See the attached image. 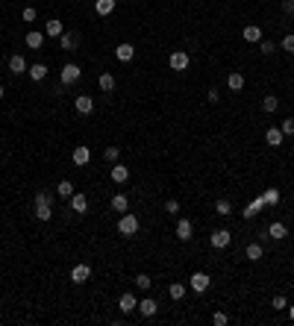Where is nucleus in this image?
<instances>
[{
	"instance_id": "f257e3e1",
	"label": "nucleus",
	"mask_w": 294,
	"mask_h": 326,
	"mask_svg": "<svg viewBox=\"0 0 294 326\" xmlns=\"http://www.w3.org/2000/svg\"><path fill=\"white\" fill-rule=\"evenodd\" d=\"M138 226H141V224H138V218H135V215H127V212H124V215L118 218V232H121L124 238L138 235Z\"/></svg>"
},
{
	"instance_id": "f03ea898",
	"label": "nucleus",
	"mask_w": 294,
	"mask_h": 326,
	"mask_svg": "<svg viewBox=\"0 0 294 326\" xmlns=\"http://www.w3.org/2000/svg\"><path fill=\"white\" fill-rule=\"evenodd\" d=\"M188 285H191V291H194V294H203V291H209L212 279H209V274L194 271V274H191V279H188Z\"/></svg>"
},
{
	"instance_id": "7ed1b4c3",
	"label": "nucleus",
	"mask_w": 294,
	"mask_h": 326,
	"mask_svg": "<svg viewBox=\"0 0 294 326\" xmlns=\"http://www.w3.org/2000/svg\"><path fill=\"white\" fill-rule=\"evenodd\" d=\"M168 65H171V71H186V68L191 65V56H188L186 50H174V53L168 56Z\"/></svg>"
},
{
	"instance_id": "20e7f679",
	"label": "nucleus",
	"mask_w": 294,
	"mask_h": 326,
	"mask_svg": "<svg viewBox=\"0 0 294 326\" xmlns=\"http://www.w3.org/2000/svg\"><path fill=\"white\" fill-rule=\"evenodd\" d=\"M88 279H91V268H88L85 262H80V265L71 268V282H74V285H85Z\"/></svg>"
},
{
	"instance_id": "39448f33",
	"label": "nucleus",
	"mask_w": 294,
	"mask_h": 326,
	"mask_svg": "<svg viewBox=\"0 0 294 326\" xmlns=\"http://www.w3.org/2000/svg\"><path fill=\"white\" fill-rule=\"evenodd\" d=\"M80 76H82V71H80V65H74V62H68V65L62 68V74H59L62 85H74V82H77Z\"/></svg>"
},
{
	"instance_id": "423d86ee",
	"label": "nucleus",
	"mask_w": 294,
	"mask_h": 326,
	"mask_svg": "<svg viewBox=\"0 0 294 326\" xmlns=\"http://www.w3.org/2000/svg\"><path fill=\"white\" fill-rule=\"evenodd\" d=\"M230 241H233V232H230V229H215V232L209 235V244H212L215 250H224V247H230Z\"/></svg>"
},
{
	"instance_id": "0eeeda50",
	"label": "nucleus",
	"mask_w": 294,
	"mask_h": 326,
	"mask_svg": "<svg viewBox=\"0 0 294 326\" xmlns=\"http://www.w3.org/2000/svg\"><path fill=\"white\" fill-rule=\"evenodd\" d=\"M174 235H177L180 241H188V238L194 235V224H191L188 218H180V221H177V229H174Z\"/></svg>"
},
{
	"instance_id": "6e6552de",
	"label": "nucleus",
	"mask_w": 294,
	"mask_h": 326,
	"mask_svg": "<svg viewBox=\"0 0 294 326\" xmlns=\"http://www.w3.org/2000/svg\"><path fill=\"white\" fill-rule=\"evenodd\" d=\"M283 141H286V135H283L280 126H268L265 129V144L268 147H283Z\"/></svg>"
},
{
	"instance_id": "1a4fd4ad",
	"label": "nucleus",
	"mask_w": 294,
	"mask_h": 326,
	"mask_svg": "<svg viewBox=\"0 0 294 326\" xmlns=\"http://www.w3.org/2000/svg\"><path fill=\"white\" fill-rule=\"evenodd\" d=\"M71 159H74V165H77V168H85V165L91 162V150H88L85 144H80V147H74Z\"/></svg>"
},
{
	"instance_id": "9d476101",
	"label": "nucleus",
	"mask_w": 294,
	"mask_h": 326,
	"mask_svg": "<svg viewBox=\"0 0 294 326\" xmlns=\"http://www.w3.org/2000/svg\"><path fill=\"white\" fill-rule=\"evenodd\" d=\"M71 212H77V215H85V212H88V197H85L82 191H74V194H71Z\"/></svg>"
},
{
	"instance_id": "9b49d317",
	"label": "nucleus",
	"mask_w": 294,
	"mask_h": 326,
	"mask_svg": "<svg viewBox=\"0 0 294 326\" xmlns=\"http://www.w3.org/2000/svg\"><path fill=\"white\" fill-rule=\"evenodd\" d=\"M74 109H77L80 115H91V112H94V100H91L88 94H77V100H74Z\"/></svg>"
},
{
	"instance_id": "f8f14e48",
	"label": "nucleus",
	"mask_w": 294,
	"mask_h": 326,
	"mask_svg": "<svg viewBox=\"0 0 294 326\" xmlns=\"http://www.w3.org/2000/svg\"><path fill=\"white\" fill-rule=\"evenodd\" d=\"M118 309H121L124 315H130V312H135V309H138V300H135L130 291H124V294H121V300H118Z\"/></svg>"
},
{
	"instance_id": "ddd939ff",
	"label": "nucleus",
	"mask_w": 294,
	"mask_h": 326,
	"mask_svg": "<svg viewBox=\"0 0 294 326\" xmlns=\"http://www.w3.org/2000/svg\"><path fill=\"white\" fill-rule=\"evenodd\" d=\"M133 56H135V47H133V44L124 41V44L115 47V59H118V62H133Z\"/></svg>"
},
{
	"instance_id": "4468645a",
	"label": "nucleus",
	"mask_w": 294,
	"mask_h": 326,
	"mask_svg": "<svg viewBox=\"0 0 294 326\" xmlns=\"http://www.w3.org/2000/svg\"><path fill=\"white\" fill-rule=\"evenodd\" d=\"M9 71H12L15 76H21V74H27V59H24L21 53H15V56H9Z\"/></svg>"
},
{
	"instance_id": "2eb2a0df",
	"label": "nucleus",
	"mask_w": 294,
	"mask_h": 326,
	"mask_svg": "<svg viewBox=\"0 0 294 326\" xmlns=\"http://www.w3.org/2000/svg\"><path fill=\"white\" fill-rule=\"evenodd\" d=\"M65 32V26H62V21L59 18H50L47 24H44V35H50V38H59Z\"/></svg>"
},
{
	"instance_id": "dca6fc26",
	"label": "nucleus",
	"mask_w": 294,
	"mask_h": 326,
	"mask_svg": "<svg viewBox=\"0 0 294 326\" xmlns=\"http://www.w3.org/2000/svg\"><path fill=\"white\" fill-rule=\"evenodd\" d=\"M241 38H244V41H262V26H259V24H247V26L241 29Z\"/></svg>"
},
{
	"instance_id": "f3484780",
	"label": "nucleus",
	"mask_w": 294,
	"mask_h": 326,
	"mask_svg": "<svg viewBox=\"0 0 294 326\" xmlns=\"http://www.w3.org/2000/svg\"><path fill=\"white\" fill-rule=\"evenodd\" d=\"M32 212H35V218H38L41 224L53 221V206H50V203H35V209H32Z\"/></svg>"
},
{
	"instance_id": "a211bd4d",
	"label": "nucleus",
	"mask_w": 294,
	"mask_h": 326,
	"mask_svg": "<svg viewBox=\"0 0 294 326\" xmlns=\"http://www.w3.org/2000/svg\"><path fill=\"white\" fill-rule=\"evenodd\" d=\"M268 235H271V238H274V241H283V238H286V235H289V226H286V224H283V221H274V224H271V226H268Z\"/></svg>"
},
{
	"instance_id": "6ab92c4d",
	"label": "nucleus",
	"mask_w": 294,
	"mask_h": 326,
	"mask_svg": "<svg viewBox=\"0 0 294 326\" xmlns=\"http://www.w3.org/2000/svg\"><path fill=\"white\" fill-rule=\"evenodd\" d=\"M97 85H100V91H106V94H109V91H115V85H118V82H115V76H112L109 71H103V74L97 76Z\"/></svg>"
},
{
	"instance_id": "aec40b11",
	"label": "nucleus",
	"mask_w": 294,
	"mask_h": 326,
	"mask_svg": "<svg viewBox=\"0 0 294 326\" xmlns=\"http://www.w3.org/2000/svg\"><path fill=\"white\" fill-rule=\"evenodd\" d=\"M127 179H130V168H127V165H112V182L124 185Z\"/></svg>"
},
{
	"instance_id": "412c9836",
	"label": "nucleus",
	"mask_w": 294,
	"mask_h": 326,
	"mask_svg": "<svg viewBox=\"0 0 294 326\" xmlns=\"http://www.w3.org/2000/svg\"><path fill=\"white\" fill-rule=\"evenodd\" d=\"M138 312H141L144 318H153V315L159 312V303H156V300H150V297H144V300L138 303Z\"/></svg>"
},
{
	"instance_id": "4be33fe9",
	"label": "nucleus",
	"mask_w": 294,
	"mask_h": 326,
	"mask_svg": "<svg viewBox=\"0 0 294 326\" xmlns=\"http://www.w3.org/2000/svg\"><path fill=\"white\" fill-rule=\"evenodd\" d=\"M115 3H118V0H94V12H97L100 18H106V15L115 12Z\"/></svg>"
},
{
	"instance_id": "5701e85b",
	"label": "nucleus",
	"mask_w": 294,
	"mask_h": 326,
	"mask_svg": "<svg viewBox=\"0 0 294 326\" xmlns=\"http://www.w3.org/2000/svg\"><path fill=\"white\" fill-rule=\"evenodd\" d=\"M24 41H27V47H29V50H41V44H44V35H41V32H35V29H29Z\"/></svg>"
},
{
	"instance_id": "b1692460",
	"label": "nucleus",
	"mask_w": 294,
	"mask_h": 326,
	"mask_svg": "<svg viewBox=\"0 0 294 326\" xmlns=\"http://www.w3.org/2000/svg\"><path fill=\"white\" fill-rule=\"evenodd\" d=\"M27 71H29V79H35V82H41V79L47 76V65H44V62H35V65H29Z\"/></svg>"
},
{
	"instance_id": "393cba45",
	"label": "nucleus",
	"mask_w": 294,
	"mask_h": 326,
	"mask_svg": "<svg viewBox=\"0 0 294 326\" xmlns=\"http://www.w3.org/2000/svg\"><path fill=\"white\" fill-rule=\"evenodd\" d=\"M227 85H230V91H241V88H244V74H241V71H233V74L227 76Z\"/></svg>"
},
{
	"instance_id": "a878e982",
	"label": "nucleus",
	"mask_w": 294,
	"mask_h": 326,
	"mask_svg": "<svg viewBox=\"0 0 294 326\" xmlns=\"http://www.w3.org/2000/svg\"><path fill=\"white\" fill-rule=\"evenodd\" d=\"M277 109H280V100H277V94H265V97H262V112H265V115H274Z\"/></svg>"
},
{
	"instance_id": "bb28decb",
	"label": "nucleus",
	"mask_w": 294,
	"mask_h": 326,
	"mask_svg": "<svg viewBox=\"0 0 294 326\" xmlns=\"http://www.w3.org/2000/svg\"><path fill=\"white\" fill-rule=\"evenodd\" d=\"M262 256H265L262 244H247V247H244V259H247V262H259Z\"/></svg>"
},
{
	"instance_id": "cd10ccee",
	"label": "nucleus",
	"mask_w": 294,
	"mask_h": 326,
	"mask_svg": "<svg viewBox=\"0 0 294 326\" xmlns=\"http://www.w3.org/2000/svg\"><path fill=\"white\" fill-rule=\"evenodd\" d=\"M59 47L62 50H77V32H62L59 35Z\"/></svg>"
},
{
	"instance_id": "c85d7f7f",
	"label": "nucleus",
	"mask_w": 294,
	"mask_h": 326,
	"mask_svg": "<svg viewBox=\"0 0 294 326\" xmlns=\"http://www.w3.org/2000/svg\"><path fill=\"white\" fill-rule=\"evenodd\" d=\"M56 194L65 197V200H71V194H74V182H71V179H62V182L56 185Z\"/></svg>"
},
{
	"instance_id": "c756f323",
	"label": "nucleus",
	"mask_w": 294,
	"mask_h": 326,
	"mask_svg": "<svg viewBox=\"0 0 294 326\" xmlns=\"http://www.w3.org/2000/svg\"><path fill=\"white\" fill-rule=\"evenodd\" d=\"M112 209L124 215V212L130 209V200H127V194H115V197H112Z\"/></svg>"
},
{
	"instance_id": "7c9ffc66",
	"label": "nucleus",
	"mask_w": 294,
	"mask_h": 326,
	"mask_svg": "<svg viewBox=\"0 0 294 326\" xmlns=\"http://www.w3.org/2000/svg\"><path fill=\"white\" fill-rule=\"evenodd\" d=\"M262 209H265V200H262V197H256V200H253V203L247 206V209H244V218H256V215H259Z\"/></svg>"
},
{
	"instance_id": "2f4dec72",
	"label": "nucleus",
	"mask_w": 294,
	"mask_h": 326,
	"mask_svg": "<svg viewBox=\"0 0 294 326\" xmlns=\"http://www.w3.org/2000/svg\"><path fill=\"white\" fill-rule=\"evenodd\" d=\"M168 297H171V300H183V297H186V285H183V282H171V285H168Z\"/></svg>"
},
{
	"instance_id": "473e14b6",
	"label": "nucleus",
	"mask_w": 294,
	"mask_h": 326,
	"mask_svg": "<svg viewBox=\"0 0 294 326\" xmlns=\"http://www.w3.org/2000/svg\"><path fill=\"white\" fill-rule=\"evenodd\" d=\"M262 200H265V206H277L280 203V188H265Z\"/></svg>"
},
{
	"instance_id": "72a5a7b5",
	"label": "nucleus",
	"mask_w": 294,
	"mask_h": 326,
	"mask_svg": "<svg viewBox=\"0 0 294 326\" xmlns=\"http://www.w3.org/2000/svg\"><path fill=\"white\" fill-rule=\"evenodd\" d=\"M215 212H218L221 218H230V215H233V206H230V200H224V197H221V200L215 203Z\"/></svg>"
},
{
	"instance_id": "f704fd0d",
	"label": "nucleus",
	"mask_w": 294,
	"mask_h": 326,
	"mask_svg": "<svg viewBox=\"0 0 294 326\" xmlns=\"http://www.w3.org/2000/svg\"><path fill=\"white\" fill-rule=\"evenodd\" d=\"M135 285H138L141 291H150V288H153V279H150L147 274H138V276H135Z\"/></svg>"
},
{
	"instance_id": "c9c22d12",
	"label": "nucleus",
	"mask_w": 294,
	"mask_h": 326,
	"mask_svg": "<svg viewBox=\"0 0 294 326\" xmlns=\"http://www.w3.org/2000/svg\"><path fill=\"white\" fill-rule=\"evenodd\" d=\"M32 203H50L53 206V194L47 191V188H41V191H35V200Z\"/></svg>"
},
{
	"instance_id": "e433bc0d",
	"label": "nucleus",
	"mask_w": 294,
	"mask_h": 326,
	"mask_svg": "<svg viewBox=\"0 0 294 326\" xmlns=\"http://www.w3.org/2000/svg\"><path fill=\"white\" fill-rule=\"evenodd\" d=\"M271 309H274V312H283V309H289V300H286L283 294H277V297L271 300Z\"/></svg>"
},
{
	"instance_id": "4c0bfd02",
	"label": "nucleus",
	"mask_w": 294,
	"mask_h": 326,
	"mask_svg": "<svg viewBox=\"0 0 294 326\" xmlns=\"http://www.w3.org/2000/svg\"><path fill=\"white\" fill-rule=\"evenodd\" d=\"M280 47H283L286 53H294V32H286V35H283V41H280Z\"/></svg>"
},
{
	"instance_id": "58836bf2",
	"label": "nucleus",
	"mask_w": 294,
	"mask_h": 326,
	"mask_svg": "<svg viewBox=\"0 0 294 326\" xmlns=\"http://www.w3.org/2000/svg\"><path fill=\"white\" fill-rule=\"evenodd\" d=\"M103 159H106V162H118V159H121V150H118V147H106V150H103Z\"/></svg>"
},
{
	"instance_id": "ea45409f",
	"label": "nucleus",
	"mask_w": 294,
	"mask_h": 326,
	"mask_svg": "<svg viewBox=\"0 0 294 326\" xmlns=\"http://www.w3.org/2000/svg\"><path fill=\"white\" fill-rule=\"evenodd\" d=\"M280 129H283V135L289 138V135H294V118H286L283 124H280Z\"/></svg>"
},
{
	"instance_id": "a19ab883",
	"label": "nucleus",
	"mask_w": 294,
	"mask_h": 326,
	"mask_svg": "<svg viewBox=\"0 0 294 326\" xmlns=\"http://www.w3.org/2000/svg\"><path fill=\"white\" fill-rule=\"evenodd\" d=\"M259 50H262V53H265V56H271V53H274V50H277V44H274V41H268V38H265V41H259Z\"/></svg>"
},
{
	"instance_id": "79ce46f5",
	"label": "nucleus",
	"mask_w": 294,
	"mask_h": 326,
	"mask_svg": "<svg viewBox=\"0 0 294 326\" xmlns=\"http://www.w3.org/2000/svg\"><path fill=\"white\" fill-rule=\"evenodd\" d=\"M212 324H215V326H227V324H230V318H227L224 312H215V315H212Z\"/></svg>"
},
{
	"instance_id": "37998d69",
	"label": "nucleus",
	"mask_w": 294,
	"mask_h": 326,
	"mask_svg": "<svg viewBox=\"0 0 294 326\" xmlns=\"http://www.w3.org/2000/svg\"><path fill=\"white\" fill-rule=\"evenodd\" d=\"M21 18H24L27 24H32V21H35V9H32V6H27V9L21 12Z\"/></svg>"
},
{
	"instance_id": "c03bdc74",
	"label": "nucleus",
	"mask_w": 294,
	"mask_h": 326,
	"mask_svg": "<svg viewBox=\"0 0 294 326\" xmlns=\"http://www.w3.org/2000/svg\"><path fill=\"white\" fill-rule=\"evenodd\" d=\"M206 100H209V103H218V100H221V91H218V88H209V91H206Z\"/></svg>"
},
{
	"instance_id": "a18cd8bd",
	"label": "nucleus",
	"mask_w": 294,
	"mask_h": 326,
	"mask_svg": "<svg viewBox=\"0 0 294 326\" xmlns=\"http://www.w3.org/2000/svg\"><path fill=\"white\" fill-rule=\"evenodd\" d=\"M165 212L177 215V212H180V200H168V203H165Z\"/></svg>"
},
{
	"instance_id": "49530a36",
	"label": "nucleus",
	"mask_w": 294,
	"mask_h": 326,
	"mask_svg": "<svg viewBox=\"0 0 294 326\" xmlns=\"http://www.w3.org/2000/svg\"><path fill=\"white\" fill-rule=\"evenodd\" d=\"M283 12H286V15H294V0H283Z\"/></svg>"
},
{
	"instance_id": "de8ad7c7",
	"label": "nucleus",
	"mask_w": 294,
	"mask_h": 326,
	"mask_svg": "<svg viewBox=\"0 0 294 326\" xmlns=\"http://www.w3.org/2000/svg\"><path fill=\"white\" fill-rule=\"evenodd\" d=\"M289 321H292V324H294V303H292V306H289Z\"/></svg>"
},
{
	"instance_id": "09e8293b",
	"label": "nucleus",
	"mask_w": 294,
	"mask_h": 326,
	"mask_svg": "<svg viewBox=\"0 0 294 326\" xmlns=\"http://www.w3.org/2000/svg\"><path fill=\"white\" fill-rule=\"evenodd\" d=\"M0 100H3V85H0Z\"/></svg>"
}]
</instances>
